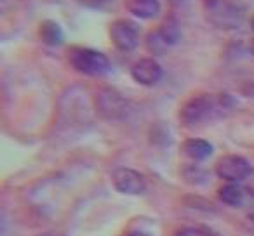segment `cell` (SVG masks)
Instances as JSON below:
<instances>
[{
	"mask_svg": "<svg viewBox=\"0 0 254 236\" xmlns=\"http://www.w3.org/2000/svg\"><path fill=\"white\" fill-rule=\"evenodd\" d=\"M153 32H155V35L159 37L160 42H162L167 49L178 46L181 40V26L174 16H166V18L162 19V23H160Z\"/></svg>",
	"mask_w": 254,
	"mask_h": 236,
	"instance_id": "cell-10",
	"label": "cell"
},
{
	"mask_svg": "<svg viewBox=\"0 0 254 236\" xmlns=\"http://www.w3.org/2000/svg\"><path fill=\"white\" fill-rule=\"evenodd\" d=\"M244 189H246L247 193H249L251 196L254 198V172H253V176L247 179V184H246V188H244Z\"/></svg>",
	"mask_w": 254,
	"mask_h": 236,
	"instance_id": "cell-18",
	"label": "cell"
},
{
	"mask_svg": "<svg viewBox=\"0 0 254 236\" xmlns=\"http://www.w3.org/2000/svg\"><path fill=\"white\" fill-rule=\"evenodd\" d=\"M112 183L115 191L120 194H129V196H139L146 191V179L134 169L129 167H119L113 170Z\"/></svg>",
	"mask_w": 254,
	"mask_h": 236,
	"instance_id": "cell-7",
	"label": "cell"
},
{
	"mask_svg": "<svg viewBox=\"0 0 254 236\" xmlns=\"http://www.w3.org/2000/svg\"><path fill=\"white\" fill-rule=\"evenodd\" d=\"M239 101L228 92L218 94H200L188 99L180 109V122L185 127H200L209 122H216L230 115L237 108Z\"/></svg>",
	"mask_w": 254,
	"mask_h": 236,
	"instance_id": "cell-1",
	"label": "cell"
},
{
	"mask_svg": "<svg viewBox=\"0 0 254 236\" xmlns=\"http://www.w3.org/2000/svg\"><path fill=\"white\" fill-rule=\"evenodd\" d=\"M253 167L240 155H225L216 162L214 174L226 183H242L253 176Z\"/></svg>",
	"mask_w": 254,
	"mask_h": 236,
	"instance_id": "cell-6",
	"label": "cell"
},
{
	"mask_svg": "<svg viewBox=\"0 0 254 236\" xmlns=\"http://www.w3.org/2000/svg\"><path fill=\"white\" fill-rule=\"evenodd\" d=\"M181 151H183V155L187 156V158H190L191 162H204V160H207L209 156L212 155V151H214V148H212V144L209 141H205V139L202 138H190L187 139V141L183 142V146H181Z\"/></svg>",
	"mask_w": 254,
	"mask_h": 236,
	"instance_id": "cell-11",
	"label": "cell"
},
{
	"mask_svg": "<svg viewBox=\"0 0 254 236\" xmlns=\"http://www.w3.org/2000/svg\"><path fill=\"white\" fill-rule=\"evenodd\" d=\"M122 236H155V235H152V233L146 231V229L132 228V229H127V231L124 233Z\"/></svg>",
	"mask_w": 254,
	"mask_h": 236,
	"instance_id": "cell-17",
	"label": "cell"
},
{
	"mask_svg": "<svg viewBox=\"0 0 254 236\" xmlns=\"http://www.w3.org/2000/svg\"><path fill=\"white\" fill-rule=\"evenodd\" d=\"M249 25H251V30H253V32H254V16H253V18H251V23H249Z\"/></svg>",
	"mask_w": 254,
	"mask_h": 236,
	"instance_id": "cell-20",
	"label": "cell"
},
{
	"mask_svg": "<svg viewBox=\"0 0 254 236\" xmlns=\"http://www.w3.org/2000/svg\"><path fill=\"white\" fill-rule=\"evenodd\" d=\"M247 50H249V54H251V56L254 57V39H253V40H251V42H249V46H247Z\"/></svg>",
	"mask_w": 254,
	"mask_h": 236,
	"instance_id": "cell-19",
	"label": "cell"
},
{
	"mask_svg": "<svg viewBox=\"0 0 254 236\" xmlns=\"http://www.w3.org/2000/svg\"><path fill=\"white\" fill-rule=\"evenodd\" d=\"M78 5L85 9H91V11H105L106 7L113 4V0H75Z\"/></svg>",
	"mask_w": 254,
	"mask_h": 236,
	"instance_id": "cell-16",
	"label": "cell"
},
{
	"mask_svg": "<svg viewBox=\"0 0 254 236\" xmlns=\"http://www.w3.org/2000/svg\"><path fill=\"white\" fill-rule=\"evenodd\" d=\"M124 5L129 14L143 19V21L159 18L160 11H162L160 0H124Z\"/></svg>",
	"mask_w": 254,
	"mask_h": 236,
	"instance_id": "cell-9",
	"label": "cell"
},
{
	"mask_svg": "<svg viewBox=\"0 0 254 236\" xmlns=\"http://www.w3.org/2000/svg\"><path fill=\"white\" fill-rule=\"evenodd\" d=\"M108 35L113 47L119 52H132L139 47L141 30L131 19H115L108 28Z\"/></svg>",
	"mask_w": 254,
	"mask_h": 236,
	"instance_id": "cell-5",
	"label": "cell"
},
{
	"mask_svg": "<svg viewBox=\"0 0 254 236\" xmlns=\"http://www.w3.org/2000/svg\"><path fill=\"white\" fill-rule=\"evenodd\" d=\"M39 39L44 46L47 47H60L64 42V32L61 28V25L54 19H44L39 25Z\"/></svg>",
	"mask_w": 254,
	"mask_h": 236,
	"instance_id": "cell-12",
	"label": "cell"
},
{
	"mask_svg": "<svg viewBox=\"0 0 254 236\" xmlns=\"http://www.w3.org/2000/svg\"><path fill=\"white\" fill-rule=\"evenodd\" d=\"M207 25L221 32H232L246 23L247 4L242 0H200Z\"/></svg>",
	"mask_w": 254,
	"mask_h": 236,
	"instance_id": "cell-2",
	"label": "cell"
},
{
	"mask_svg": "<svg viewBox=\"0 0 254 236\" xmlns=\"http://www.w3.org/2000/svg\"><path fill=\"white\" fill-rule=\"evenodd\" d=\"M249 221H251V222H253V224H254V214H251V215H249Z\"/></svg>",
	"mask_w": 254,
	"mask_h": 236,
	"instance_id": "cell-21",
	"label": "cell"
},
{
	"mask_svg": "<svg viewBox=\"0 0 254 236\" xmlns=\"http://www.w3.org/2000/svg\"><path fill=\"white\" fill-rule=\"evenodd\" d=\"M174 236H223L216 229L209 228V226H188V228H181L174 233Z\"/></svg>",
	"mask_w": 254,
	"mask_h": 236,
	"instance_id": "cell-15",
	"label": "cell"
},
{
	"mask_svg": "<svg viewBox=\"0 0 254 236\" xmlns=\"http://www.w3.org/2000/svg\"><path fill=\"white\" fill-rule=\"evenodd\" d=\"M66 61L77 73L85 77H105L112 71V63L108 56L91 47L71 46L66 50Z\"/></svg>",
	"mask_w": 254,
	"mask_h": 236,
	"instance_id": "cell-3",
	"label": "cell"
},
{
	"mask_svg": "<svg viewBox=\"0 0 254 236\" xmlns=\"http://www.w3.org/2000/svg\"><path fill=\"white\" fill-rule=\"evenodd\" d=\"M131 77L143 87H153L164 77V68L155 57H141L131 66Z\"/></svg>",
	"mask_w": 254,
	"mask_h": 236,
	"instance_id": "cell-8",
	"label": "cell"
},
{
	"mask_svg": "<svg viewBox=\"0 0 254 236\" xmlns=\"http://www.w3.org/2000/svg\"><path fill=\"white\" fill-rule=\"evenodd\" d=\"M218 198L223 201V203L228 205V207H232V208L242 207V203H244V189L237 183L223 184V186L218 189Z\"/></svg>",
	"mask_w": 254,
	"mask_h": 236,
	"instance_id": "cell-13",
	"label": "cell"
},
{
	"mask_svg": "<svg viewBox=\"0 0 254 236\" xmlns=\"http://www.w3.org/2000/svg\"><path fill=\"white\" fill-rule=\"evenodd\" d=\"M96 111L105 120H124L129 113V101L113 87H103L96 94Z\"/></svg>",
	"mask_w": 254,
	"mask_h": 236,
	"instance_id": "cell-4",
	"label": "cell"
},
{
	"mask_svg": "<svg viewBox=\"0 0 254 236\" xmlns=\"http://www.w3.org/2000/svg\"><path fill=\"white\" fill-rule=\"evenodd\" d=\"M181 176H183L185 183L191 184V186H204L209 181V177H211V174H209L207 169H202V167L195 165V163H190V165L183 167Z\"/></svg>",
	"mask_w": 254,
	"mask_h": 236,
	"instance_id": "cell-14",
	"label": "cell"
}]
</instances>
